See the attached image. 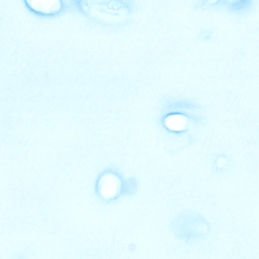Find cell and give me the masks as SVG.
I'll return each mask as SVG.
<instances>
[{
    "mask_svg": "<svg viewBox=\"0 0 259 259\" xmlns=\"http://www.w3.org/2000/svg\"><path fill=\"white\" fill-rule=\"evenodd\" d=\"M229 163L228 160L226 157H219L214 162V167L217 170L221 171L227 167Z\"/></svg>",
    "mask_w": 259,
    "mask_h": 259,
    "instance_id": "6da1fadb",
    "label": "cell"
}]
</instances>
